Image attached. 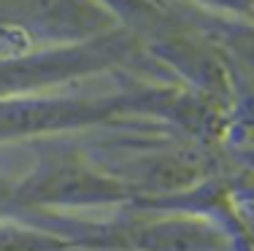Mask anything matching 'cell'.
Returning <instances> with one entry per match:
<instances>
[{
  "label": "cell",
  "instance_id": "1",
  "mask_svg": "<svg viewBox=\"0 0 254 251\" xmlns=\"http://www.w3.org/2000/svg\"><path fill=\"white\" fill-rule=\"evenodd\" d=\"M127 195L122 184L95 162L73 157L52 159L14 187V202L19 205H95Z\"/></svg>",
  "mask_w": 254,
  "mask_h": 251
},
{
  "label": "cell",
  "instance_id": "2",
  "mask_svg": "<svg viewBox=\"0 0 254 251\" xmlns=\"http://www.w3.org/2000/svg\"><path fill=\"white\" fill-rule=\"evenodd\" d=\"M98 165V162H95ZM111 178H117L127 192H179L195 187L208 173V157L195 146L141 149L117 154L111 165H98Z\"/></svg>",
  "mask_w": 254,
  "mask_h": 251
},
{
  "label": "cell",
  "instance_id": "3",
  "mask_svg": "<svg viewBox=\"0 0 254 251\" xmlns=\"http://www.w3.org/2000/svg\"><path fill=\"white\" fill-rule=\"evenodd\" d=\"M114 111H119V100H0V138L92 124Z\"/></svg>",
  "mask_w": 254,
  "mask_h": 251
},
{
  "label": "cell",
  "instance_id": "4",
  "mask_svg": "<svg viewBox=\"0 0 254 251\" xmlns=\"http://www.w3.org/2000/svg\"><path fill=\"white\" fill-rule=\"evenodd\" d=\"M0 22L70 38L108 27V11L98 0H0Z\"/></svg>",
  "mask_w": 254,
  "mask_h": 251
},
{
  "label": "cell",
  "instance_id": "5",
  "mask_svg": "<svg viewBox=\"0 0 254 251\" xmlns=\"http://www.w3.org/2000/svg\"><path fill=\"white\" fill-rule=\"evenodd\" d=\"M73 243L54 230L0 219V251H68Z\"/></svg>",
  "mask_w": 254,
  "mask_h": 251
},
{
  "label": "cell",
  "instance_id": "6",
  "mask_svg": "<svg viewBox=\"0 0 254 251\" xmlns=\"http://www.w3.org/2000/svg\"><path fill=\"white\" fill-rule=\"evenodd\" d=\"M225 46H227L230 54H233V62L241 65V70L254 84V25L230 30L227 38H225Z\"/></svg>",
  "mask_w": 254,
  "mask_h": 251
},
{
  "label": "cell",
  "instance_id": "7",
  "mask_svg": "<svg viewBox=\"0 0 254 251\" xmlns=\"http://www.w3.org/2000/svg\"><path fill=\"white\" fill-rule=\"evenodd\" d=\"M200 3L230 11V14H238V16H254V0H200Z\"/></svg>",
  "mask_w": 254,
  "mask_h": 251
},
{
  "label": "cell",
  "instance_id": "8",
  "mask_svg": "<svg viewBox=\"0 0 254 251\" xmlns=\"http://www.w3.org/2000/svg\"><path fill=\"white\" fill-rule=\"evenodd\" d=\"M8 202H14V187H8V184L0 178V211H3Z\"/></svg>",
  "mask_w": 254,
  "mask_h": 251
},
{
  "label": "cell",
  "instance_id": "9",
  "mask_svg": "<svg viewBox=\"0 0 254 251\" xmlns=\"http://www.w3.org/2000/svg\"><path fill=\"white\" fill-rule=\"evenodd\" d=\"M244 157H246V162H249V165L254 167V146H249V149H246V151H244Z\"/></svg>",
  "mask_w": 254,
  "mask_h": 251
},
{
  "label": "cell",
  "instance_id": "10",
  "mask_svg": "<svg viewBox=\"0 0 254 251\" xmlns=\"http://www.w3.org/2000/svg\"><path fill=\"white\" fill-rule=\"evenodd\" d=\"M108 251H111V249H108Z\"/></svg>",
  "mask_w": 254,
  "mask_h": 251
}]
</instances>
